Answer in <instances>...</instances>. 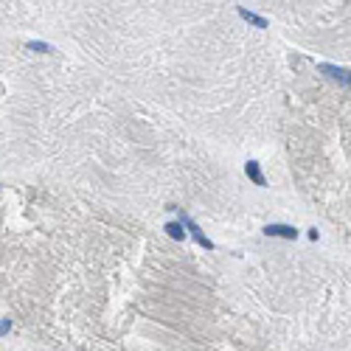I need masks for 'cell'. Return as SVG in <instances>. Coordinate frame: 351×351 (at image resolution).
<instances>
[{
    "label": "cell",
    "mask_w": 351,
    "mask_h": 351,
    "mask_svg": "<svg viewBox=\"0 0 351 351\" xmlns=\"http://www.w3.org/2000/svg\"><path fill=\"white\" fill-rule=\"evenodd\" d=\"M180 225H183V228H185V233H191V236H194V242H197V245H202L205 250H214V247H217V245H214V242H211V239H208V236H205V233L200 230V225H197V222H194L191 217H185V214H180Z\"/></svg>",
    "instance_id": "cell-1"
},
{
    "label": "cell",
    "mask_w": 351,
    "mask_h": 351,
    "mask_svg": "<svg viewBox=\"0 0 351 351\" xmlns=\"http://www.w3.org/2000/svg\"><path fill=\"white\" fill-rule=\"evenodd\" d=\"M264 233L267 236H281V239H298V230L292 228V225H267Z\"/></svg>",
    "instance_id": "cell-2"
},
{
    "label": "cell",
    "mask_w": 351,
    "mask_h": 351,
    "mask_svg": "<svg viewBox=\"0 0 351 351\" xmlns=\"http://www.w3.org/2000/svg\"><path fill=\"white\" fill-rule=\"evenodd\" d=\"M320 70H323L326 76H332V79L343 82V85H349L351 88V73L346 68H334V65H320Z\"/></svg>",
    "instance_id": "cell-3"
},
{
    "label": "cell",
    "mask_w": 351,
    "mask_h": 351,
    "mask_svg": "<svg viewBox=\"0 0 351 351\" xmlns=\"http://www.w3.org/2000/svg\"><path fill=\"white\" fill-rule=\"evenodd\" d=\"M245 175L250 177L256 185H267V180H264V175H262V166H259L256 160H247L245 163Z\"/></svg>",
    "instance_id": "cell-4"
},
{
    "label": "cell",
    "mask_w": 351,
    "mask_h": 351,
    "mask_svg": "<svg viewBox=\"0 0 351 351\" xmlns=\"http://www.w3.org/2000/svg\"><path fill=\"white\" fill-rule=\"evenodd\" d=\"M239 17L242 20H247V23H250V26H256V28H267V20L262 17V14H256V11H247L245 6H239Z\"/></svg>",
    "instance_id": "cell-5"
},
{
    "label": "cell",
    "mask_w": 351,
    "mask_h": 351,
    "mask_svg": "<svg viewBox=\"0 0 351 351\" xmlns=\"http://www.w3.org/2000/svg\"><path fill=\"white\" fill-rule=\"evenodd\" d=\"M166 233H169L172 239H177V242H183V239L188 236V233H185V228L180 225V222H166Z\"/></svg>",
    "instance_id": "cell-6"
},
{
    "label": "cell",
    "mask_w": 351,
    "mask_h": 351,
    "mask_svg": "<svg viewBox=\"0 0 351 351\" xmlns=\"http://www.w3.org/2000/svg\"><path fill=\"white\" fill-rule=\"evenodd\" d=\"M26 48H28V51H37V53H53V45H48V43H37V40H31Z\"/></svg>",
    "instance_id": "cell-7"
},
{
    "label": "cell",
    "mask_w": 351,
    "mask_h": 351,
    "mask_svg": "<svg viewBox=\"0 0 351 351\" xmlns=\"http://www.w3.org/2000/svg\"><path fill=\"white\" fill-rule=\"evenodd\" d=\"M11 332V320H0V334H9Z\"/></svg>",
    "instance_id": "cell-8"
}]
</instances>
